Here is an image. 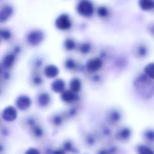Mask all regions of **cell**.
Here are the masks:
<instances>
[{
    "label": "cell",
    "mask_w": 154,
    "mask_h": 154,
    "mask_svg": "<svg viewBox=\"0 0 154 154\" xmlns=\"http://www.w3.org/2000/svg\"><path fill=\"white\" fill-rule=\"evenodd\" d=\"M137 93L143 99H150L154 93V84L152 80L145 74L137 77L134 82Z\"/></svg>",
    "instance_id": "1"
},
{
    "label": "cell",
    "mask_w": 154,
    "mask_h": 154,
    "mask_svg": "<svg viewBox=\"0 0 154 154\" xmlns=\"http://www.w3.org/2000/svg\"><path fill=\"white\" fill-rule=\"evenodd\" d=\"M78 11L81 15L89 16L93 14L94 7L91 3L88 1H83L78 6Z\"/></svg>",
    "instance_id": "2"
},
{
    "label": "cell",
    "mask_w": 154,
    "mask_h": 154,
    "mask_svg": "<svg viewBox=\"0 0 154 154\" xmlns=\"http://www.w3.org/2000/svg\"><path fill=\"white\" fill-rule=\"evenodd\" d=\"M132 52L135 57L138 59H142L148 55V49L144 44H139L133 48Z\"/></svg>",
    "instance_id": "3"
},
{
    "label": "cell",
    "mask_w": 154,
    "mask_h": 154,
    "mask_svg": "<svg viewBox=\"0 0 154 154\" xmlns=\"http://www.w3.org/2000/svg\"><path fill=\"white\" fill-rule=\"evenodd\" d=\"M103 61L101 59L96 57L90 60L87 62L86 67L90 72H95L100 69L103 66Z\"/></svg>",
    "instance_id": "4"
},
{
    "label": "cell",
    "mask_w": 154,
    "mask_h": 154,
    "mask_svg": "<svg viewBox=\"0 0 154 154\" xmlns=\"http://www.w3.org/2000/svg\"><path fill=\"white\" fill-rule=\"evenodd\" d=\"M132 136V131L128 127L121 128L115 134V138L120 142H125L130 139Z\"/></svg>",
    "instance_id": "5"
},
{
    "label": "cell",
    "mask_w": 154,
    "mask_h": 154,
    "mask_svg": "<svg viewBox=\"0 0 154 154\" xmlns=\"http://www.w3.org/2000/svg\"><path fill=\"white\" fill-rule=\"evenodd\" d=\"M43 38V34L41 32L36 31L29 33L27 37V41L30 45L36 46L40 43Z\"/></svg>",
    "instance_id": "6"
},
{
    "label": "cell",
    "mask_w": 154,
    "mask_h": 154,
    "mask_svg": "<svg viewBox=\"0 0 154 154\" xmlns=\"http://www.w3.org/2000/svg\"><path fill=\"white\" fill-rule=\"evenodd\" d=\"M17 113L16 109L11 106L5 108L2 113L3 119L8 122L14 121L17 118Z\"/></svg>",
    "instance_id": "7"
},
{
    "label": "cell",
    "mask_w": 154,
    "mask_h": 154,
    "mask_svg": "<svg viewBox=\"0 0 154 154\" xmlns=\"http://www.w3.org/2000/svg\"><path fill=\"white\" fill-rule=\"evenodd\" d=\"M122 119V114L117 109H112L108 113L107 120L111 125H116L120 122Z\"/></svg>",
    "instance_id": "8"
},
{
    "label": "cell",
    "mask_w": 154,
    "mask_h": 154,
    "mask_svg": "<svg viewBox=\"0 0 154 154\" xmlns=\"http://www.w3.org/2000/svg\"><path fill=\"white\" fill-rule=\"evenodd\" d=\"M71 22L68 17L66 15L59 17L56 21V26L61 30H67L71 27Z\"/></svg>",
    "instance_id": "9"
},
{
    "label": "cell",
    "mask_w": 154,
    "mask_h": 154,
    "mask_svg": "<svg viewBox=\"0 0 154 154\" xmlns=\"http://www.w3.org/2000/svg\"><path fill=\"white\" fill-rule=\"evenodd\" d=\"M16 104L19 109L22 110H26L30 106V99L26 96H20L17 98Z\"/></svg>",
    "instance_id": "10"
},
{
    "label": "cell",
    "mask_w": 154,
    "mask_h": 154,
    "mask_svg": "<svg viewBox=\"0 0 154 154\" xmlns=\"http://www.w3.org/2000/svg\"><path fill=\"white\" fill-rule=\"evenodd\" d=\"M65 88V82L61 79L56 80L51 84L52 89L54 92L57 93L63 92Z\"/></svg>",
    "instance_id": "11"
},
{
    "label": "cell",
    "mask_w": 154,
    "mask_h": 154,
    "mask_svg": "<svg viewBox=\"0 0 154 154\" xmlns=\"http://www.w3.org/2000/svg\"><path fill=\"white\" fill-rule=\"evenodd\" d=\"M44 75L49 78H55L58 75V69L53 65H49L44 69Z\"/></svg>",
    "instance_id": "12"
},
{
    "label": "cell",
    "mask_w": 154,
    "mask_h": 154,
    "mask_svg": "<svg viewBox=\"0 0 154 154\" xmlns=\"http://www.w3.org/2000/svg\"><path fill=\"white\" fill-rule=\"evenodd\" d=\"M138 5L143 11H150L154 9V0H139Z\"/></svg>",
    "instance_id": "13"
},
{
    "label": "cell",
    "mask_w": 154,
    "mask_h": 154,
    "mask_svg": "<svg viewBox=\"0 0 154 154\" xmlns=\"http://www.w3.org/2000/svg\"><path fill=\"white\" fill-rule=\"evenodd\" d=\"M37 102L40 106H47L50 102V97L48 93L42 92L38 96Z\"/></svg>",
    "instance_id": "14"
},
{
    "label": "cell",
    "mask_w": 154,
    "mask_h": 154,
    "mask_svg": "<svg viewBox=\"0 0 154 154\" xmlns=\"http://www.w3.org/2000/svg\"><path fill=\"white\" fill-rule=\"evenodd\" d=\"M15 57L13 54H8L4 57L2 61V66L5 68H10L14 61Z\"/></svg>",
    "instance_id": "15"
},
{
    "label": "cell",
    "mask_w": 154,
    "mask_h": 154,
    "mask_svg": "<svg viewBox=\"0 0 154 154\" xmlns=\"http://www.w3.org/2000/svg\"><path fill=\"white\" fill-rule=\"evenodd\" d=\"M61 98L64 102L71 103L75 100V94L72 91H66L62 92Z\"/></svg>",
    "instance_id": "16"
},
{
    "label": "cell",
    "mask_w": 154,
    "mask_h": 154,
    "mask_svg": "<svg viewBox=\"0 0 154 154\" xmlns=\"http://www.w3.org/2000/svg\"><path fill=\"white\" fill-rule=\"evenodd\" d=\"M144 74L152 80H154V63L147 64L144 69Z\"/></svg>",
    "instance_id": "17"
},
{
    "label": "cell",
    "mask_w": 154,
    "mask_h": 154,
    "mask_svg": "<svg viewBox=\"0 0 154 154\" xmlns=\"http://www.w3.org/2000/svg\"><path fill=\"white\" fill-rule=\"evenodd\" d=\"M70 88L73 92H78L81 88V82L77 78H73L70 82Z\"/></svg>",
    "instance_id": "18"
},
{
    "label": "cell",
    "mask_w": 154,
    "mask_h": 154,
    "mask_svg": "<svg viewBox=\"0 0 154 154\" xmlns=\"http://www.w3.org/2000/svg\"><path fill=\"white\" fill-rule=\"evenodd\" d=\"M137 150L138 154H154V150L145 145H139Z\"/></svg>",
    "instance_id": "19"
},
{
    "label": "cell",
    "mask_w": 154,
    "mask_h": 154,
    "mask_svg": "<svg viewBox=\"0 0 154 154\" xmlns=\"http://www.w3.org/2000/svg\"><path fill=\"white\" fill-rule=\"evenodd\" d=\"M63 147H64V150L66 152H70L72 153L77 154L79 152L77 148L74 147L72 143L70 141H67L65 142L63 145Z\"/></svg>",
    "instance_id": "20"
},
{
    "label": "cell",
    "mask_w": 154,
    "mask_h": 154,
    "mask_svg": "<svg viewBox=\"0 0 154 154\" xmlns=\"http://www.w3.org/2000/svg\"><path fill=\"white\" fill-rule=\"evenodd\" d=\"M144 137L146 140L150 143H154V130L149 129L146 130L144 133Z\"/></svg>",
    "instance_id": "21"
},
{
    "label": "cell",
    "mask_w": 154,
    "mask_h": 154,
    "mask_svg": "<svg viewBox=\"0 0 154 154\" xmlns=\"http://www.w3.org/2000/svg\"><path fill=\"white\" fill-rule=\"evenodd\" d=\"M33 130V133L35 136L37 137H41L43 135V131L42 129L40 127L34 125L32 127Z\"/></svg>",
    "instance_id": "22"
},
{
    "label": "cell",
    "mask_w": 154,
    "mask_h": 154,
    "mask_svg": "<svg viewBox=\"0 0 154 154\" xmlns=\"http://www.w3.org/2000/svg\"><path fill=\"white\" fill-rule=\"evenodd\" d=\"M98 14L101 17H106L108 15V11L106 7L101 6L97 11Z\"/></svg>",
    "instance_id": "23"
},
{
    "label": "cell",
    "mask_w": 154,
    "mask_h": 154,
    "mask_svg": "<svg viewBox=\"0 0 154 154\" xmlns=\"http://www.w3.org/2000/svg\"><path fill=\"white\" fill-rule=\"evenodd\" d=\"M64 46L67 50H72L75 48V43L72 40L68 39L65 41Z\"/></svg>",
    "instance_id": "24"
},
{
    "label": "cell",
    "mask_w": 154,
    "mask_h": 154,
    "mask_svg": "<svg viewBox=\"0 0 154 154\" xmlns=\"http://www.w3.org/2000/svg\"><path fill=\"white\" fill-rule=\"evenodd\" d=\"M90 50H91V47H90V45L88 43H84V44H82L80 48V51L84 54L88 53L90 51Z\"/></svg>",
    "instance_id": "25"
},
{
    "label": "cell",
    "mask_w": 154,
    "mask_h": 154,
    "mask_svg": "<svg viewBox=\"0 0 154 154\" xmlns=\"http://www.w3.org/2000/svg\"><path fill=\"white\" fill-rule=\"evenodd\" d=\"M65 66L68 69H73L76 67V63L74 60L71 59H69L66 61Z\"/></svg>",
    "instance_id": "26"
},
{
    "label": "cell",
    "mask_w": 154,
    "mask_h": 154,
    "mask_svg": "<svg viewBox=\"0 0 154 154\" xmlns=\"http://www.w3.org/2000/svg\"><path fill=\"white\" fill-rule=\"evenodd\" d=\"M117 149L115 147H112L108 150H103L100 151L98 154H114L116 152Z\"/></svg>",
    "instance_id": "27"
},
{
    "label": "cell",
    "mask_w": 154,
    "mask_h": 154,
    "mask_svg": "<svg viewBox=\"0 0 154 154\" xmlns=\"http://www.w3.org/2000/svg\"><path fill=\"white\" fill-rule=\"evenodd\" d=\"M86 142L89 145L93 146L96 143V139L93 136L89 135L87 137Z\"/></svg>",
    "instance_id": "28"
},
{
    "label": "cell",
    "mask_w": 154,
    "mask_h": 154,
    "mask_svg": "<svg viewBox=\"0 0 154 154\" xmlns=\"http://www.w3.org/2000/svg\"><path fill=\"white\" fill-rule=\"evenodd\" d=\"M1 37L5 40H8L11 37V33L7 31H1Z\"/></svg>",
    "instance_id": "29"
},
{
    "label": "cell",
    "mask_w": 154,
    "mask_h": 154,
    "mask_svg": "<svg viewBox=\"0 0 154 154\" xmlns=\"http://www.w3.org/2000/svg\"><path fill=\"white\" fill-rule=\"evenodd\" d=\"M62 118L59 116H56L53 118V122L54 125H59L62 123Z\"/></svg>",
    "instance_id": "30"
},
{
    "label": "cell",
    "mask_w": 154,
    "mask_h": 154,
    "mask_svg": "<svg viewBox=\"0 0 154 154\" xmlns=\"http://www.w3.org/2000/svg\"><path fill=\"white\" fill-rule=\"evenodd\" d=\"M25 154H40V153L36 148H30L26 151Z\"/></svg>",
    "instance_id": "31"
},
{
    "label": "cell",
    "mask_w": 154,
    "mask_h": 154,
    "mask_svg": "<svg viewBox=\"0 0 154 154\" xmlns=\"http://www.w3.org/2000/svg\"><path fill=\"white\" fill-rule=\"evenodd\" d=\"M42 79H41L40 77L36 76L33 79V82H34L35 84H40L41 83Z\"/></svg>",
    "instance_id": "32"
},
{
    "label": "cell",
    "mask_w": 154,
    "mask_h": 154,
    "mask_svg": "<svg viewBox=\"0 0 154 154\" xmlns=\"http://www.w3.org/2000/svg\"><path fill=\"white\" fill-rule=\"evenodd\" d=\"M52 154H65V153L63 150H58L53 152Z\"/></svg>",
    "instance_id": "33"
},
{
    "label": "cell",
    "mask_w": 154,
    "mask_h": 154,
    "mask_svg": "<svg viewBox=\"0 0 154 154\" xmlns=\"http://www.w3.org/2000/svg\"><path fill=\"white\" fill-rule=\"evenodd\" d=\"M149 30L151 34L154 37V24L150 26Z\"/></svg>",
    "instance_id": "34"
},
{
    "label": "cell",
    "mask_w": 154,
    "mask_h": 154,
    "mask_svg": "<svg viewBox=\"0 0 154 154\" xmlns=\"http://www.w3.org/2000/svg\"><path fill=\"white\" fill-rule=\"evenodd\" d=\"M104 134L106 135H109L110 134V131L108 128H105L104 130Z\"/></svg>",
    "instance_id": "35"
}]
</instances>
